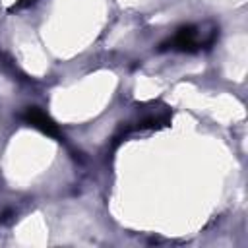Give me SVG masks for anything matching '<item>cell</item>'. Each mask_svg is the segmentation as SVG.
Masks as SVG:
<instances>
[{"label":"cell","mask_w":248,"mask_h":248,"mask_svg":"<svg viewBox=\"0 0 248 248\" xmlns=\"http://www.w3.org/2000/svg\"><path fill=\"white\" fill-rule=\"evenodd\" d=\"M19 116H21V120H23L25 124H29V126L41 130L43 134H46V136H50V138H54V140H60V138H62V132H60L58 124H56L43 108H39V107H25V110H23Z\"/></svg>","instance_id":"obj_1"},{"label":"cell","mask_w":248,"mask_h":248,"mask_svg":"<svg viewBox=\"0 0 248 248\" xmlns=\"http://www.w3.org/2000/svg\"><path fill=\"white\" fill-rule=\"evenodd\" d=\"M198 46H200L198 29L194 25H186V27H180L167 43H163L161 50L170 48V50H180V52H196Z\"/></svg>","instance_id":"obj_2"}]
</instances>
